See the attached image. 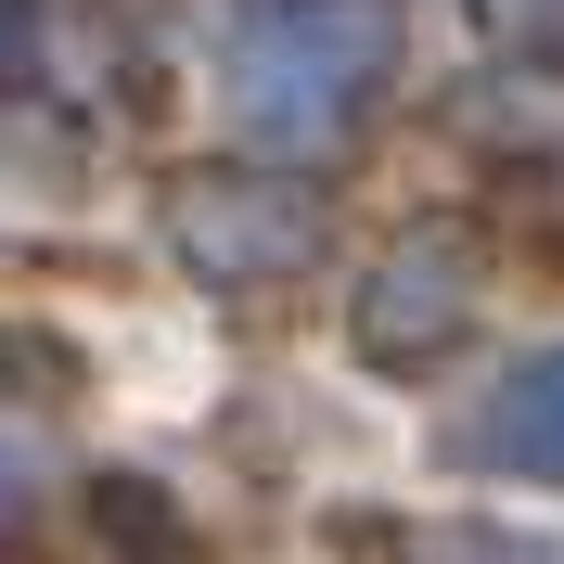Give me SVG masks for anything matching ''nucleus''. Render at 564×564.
<instances>
[{"mask_svg": "<svg viewBox=\"0 0 564 564\" xmlns=\"http://www.w3.org/2000/svg\"><path fill=\"white\" fill-rule=\"evenodd\" d=\"M398 0H245L218 26V116L257 154H347L398 90Z\"/></svg>", "mask_w": 564, "mask_h": 564, "instance_id": "obj_1", "label": "nucleus"}, {"mask_svg": "<svg viewBox=\"0 0 564 564\" xmlns=\"http://www.w3.org/2000/svg\"><path fill=\"white\" fill-rule=\"evenodd\" d=\"M180 257H193L218 295H282V282L321 257V206L282 193V180H193V193H180Z\"/></svg>", "mask_w": 564, "mask_h": 564, "instance_id": "obj_2", "label": "nucleus"}, {"mask_svg": "<svg viewBox=\"0 0 564 564\" xmlns=\"http://www.w3.org/2000/svg\"><path fill=\"white\" fill-rule=\"evenodd\" d=\"M475 282H488L475 270V231H411V245L372 270V295H359V359L423 372V359L475 321Z\"/></svg>", "mask_w": 564, "mask_h": 564, "instance_id": "obj_3", "label": "nucleus"}, {"mask_svg": "<svg viewBox=\"0 0 564 564\" xmlns=\"http://www.w3.org/2000/svg\"><path fill=\"white\" fill-rule=\"evenodd\" d=\"M462 462H488V475H527V488H564V347L513 359L475 423H462Z\"/></svg>", "mask_w": 564, "mask_h": 564, "instance_id": "obj_4", "label": "nucleus"}, {"mask_svg": "<svg viewBox=\"0 0 564 564\" xmlns=\"http://www.w3.org/2000/svg\"><path fill=\"white\" fill-rule=\"evenodd\" d=\"M65 488V411L39 398V372L0 347V552L39 527V500Z\"/></svg>", "mask_w": 564, "mask_h": 564, "instance_id": "obj_5", "label": "nucleus"}, {"mask_svg": "<svg viewBox=\"0 0 564 564\" xmlns=\"http://www.w3.org/2000/svg\"><path fill=\"white\" fill-rule=\"evenodd\" d=\"M475 26H488V52H513V65L564 77V0H462Z\"/></svg>", "mask_w": 564, "mask_h": 564, "instance_id": "obj_6", "label": "nucleus"}, {"mask_svg": "<svg viewBox=\"0 0 564 564\" xmlns=\"http://www.w3.org/2000/svg\"><path fill=\"white\" fill-rule=\"evenodd\" d=\"M398 564H564V539H513V527H423Z\"/></svg>", "mask_w": 564, "mask_h": 564, "instance_id": "obj_7", "label": "nucleus"}, {"mask_svg": "<svg viewBox=\"0 0 564 564\" xmlns=\"http://www.w3.org/2000/svg\"><path fill=\"white\" fill-rule=\"evenodd\" d=\"M39 77V0H0V90Z\"/></svg>", "mask_w": 564, "mask_h": 564, "instance_id": "obj_8", "label": "nucleus"}]
</instances>
